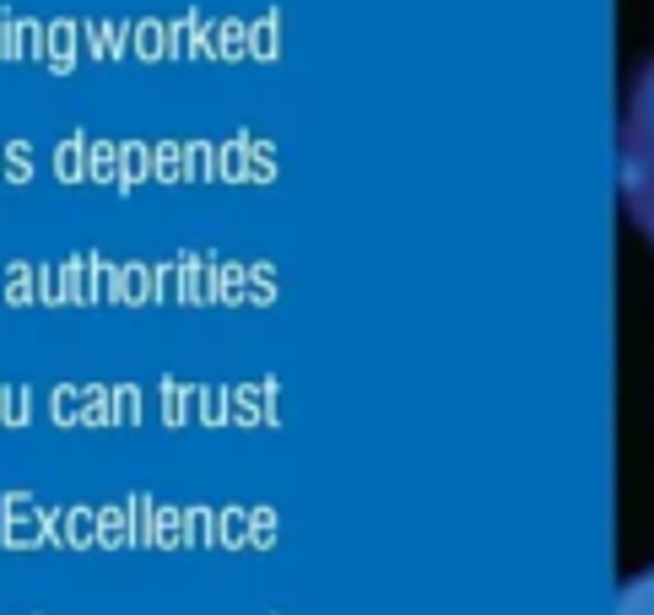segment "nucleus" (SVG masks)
Masks as SVG:
<instances>
[{
    "mask_svg": "<svg viewBox=\"0 0 654 615\" xmlns=\"http://www.w3.org/2000/svg\"><path fill=\"white\" fill-rule=\"evenodd\" d=\"M617 189L633 227L654 244V55L628 81V109L617 135Z\"/></svg>",
    "mask_w": 654,
    "mask_h": 615,
    "instance_id": "1",
    "label": "nucleus"
},
{
    "mask_svg": "<svg viewBox=\"0 0 654 615\" xmlns=\"http://www.w3.org/2000/svg\"><path fill=\"white\" fill-rule=\"evenodd\" d=\"M617 615H654V567L633 572L617 594Z\"/></svg>",
    "mask_w": 654,
    "mask_h": 615,
    "instance_id": "2",
    "label": "nucleus"
}]
</instances>
